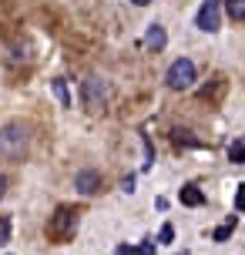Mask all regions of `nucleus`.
Here are the masks:
<instances>
[{
	"instance_id": "39448f33",
	"label": "nucleus",
	"mask_w": 245,
	"mask_h": 255,
	"mask_svg": "<svg viewBox=\"0 0 245 255\" xmlns=\"http://www.w3.org/2000/svg\"><path fill=\"white\" fill-rule=\"evenodd\" d=\"M195 24H198V30H205V34H215L219 30V3H205L198 10V17H195Z\"/></svg>"
},
{
	"instance_id": "aec40b11",
	"label": "nucleus",
	"mask_w": 245,
	"mask_h": 255,
	"mask_svg": "<svg viewBox=\"0 0 245 255\" xmlns=\"http://www.w3.org/2000/svg\"><path fill=\"white\" fill-rule=\"evenodd\" d=\"M205 3H219V0H205Z\"/></svg>"
},
{
	"instance_id": "f03ea898",
	"label": "nucleus",
	"mask_w": 245,
	"mask_h": 255,
	"mask_svg": "<svg viewBox=\"0 0 245 255\" xmlns=\"http://www.w3.org/2000/svg\"><path fill=\"white\" fill-rule=\"evenodd\" d=\"M27 151V128L10 121V125L0 128V154L3 158H20Z\"/></svg>"
},
{
	"instance_id": "6ab92c4d",
	"label": "nucleus",
	"mask_w": 245,
	"mask_h": 255,
	"mask_svg": "<svg viewBox=\"0 0 245 255\" xmlns=\"http://www.w3.org/2000/svg\"><path fill=\"white\" fill-rule=\"evenodd\" d=\"M131 3H138V7H144V3H151V0H131Z\"/></svg>"
},
{
	"instance_id": "dca6fc26",
	"label": "nucleus",
	"mask_w": 245,
	"mask_h": 255,
	"mask_svg": "<svg viewBox=\"0 0 245 255\" xmlns=\"http://www.w3.org/2000/svg\"><path fill=\"white\" fill-rule=\"evenodd\" d=\"M242 208H245V198H242V185L235 188V215H242Z\"/></svg>"
},
{
	"instance_id": "f8f14e48",
	"label": "nucleus",
	"mask_w": 245,
	"mask_h": 255,
	"mask_svg": "<svg viewBox=\"0 0 245 255\" xmlns=\"http://www.w3.org/2000/svg\"><path fill=\"white\" fill-rule=\"evenodd\" d=\"M235 218H239V215H229V222H225L222 229H215V235H212L215 242H225V239H229V235L235 232Z\"/></svg>"
},
{
	"instance_id": "423d86ee",
	"label": "nucleus",
	"mask_w": 245,
	"mask_h": 255,
	"mask_svg": "<svg viewBox=\"0 0 245 255\" xmlns=\"http://www.w3.org/2000/svg\"><path fill=\"white\" fill-rule=\"evenodd\" d=\"M74 188H78L81 195H94V191L101 188V175L91 171V168H84V171H78V178H74Z\"/></svg>"
},
{
	"instance_id": "1a4fd4ad",
	"label": "nucleus",
	"mask_w": 245,
	"mask_h": 255,
	"mask_svg": "<svg viewBox=\"0 0 245 255\" xmlns=\"http://www.w3.org/2000/svg\"><path fill=\"white\" fill-rule=\"evenodd\" d=\"M171 141H175V148H198V138H192V131H181V128L171 131Z\"/></svg>"
},
{
	"instance_id": "4468645a",
	"label": "nucleus",
	"mask_w": 245,
	"mask_h": 255,
	"mask_svg": "<svg viewBox=\"0 0 245 255\" xmlns=\"http://www.w3.org/2000/svg\"><path fill=\"white\" fill-rule=\"evenodd\" d=\"M54 91H57V98H61V104H71V98H67V88H64V81H61V77H57V81H54Z\"/></svg>"
},
{
	"instance_id": "7ed1b4c3",
	"label": "nucleus",
	"mask_w": 245,
	"mask_h": 255,
	"mask_svg": "<svg viewBox=\"0 0 245 255\" xmlns=\"http://www.w3.org/2000/svg\"><path fill=\"white\" fill-rule=\"evenodd\" d=\"M81 104H84V111H101L108 104V84L101 77H84L81 81Z\"/></svg>"
},
{
	"instance_id": "20e7f679",
	"label": "nucleus",
	"mask_w": 245,
	"mask_h": 255,
	"mask_svg": "<svg viewBox=\"0 0 245 255\" xmlns=\"http://www.w3.org/2000/svg\"><path fill=\"white\" fill-rule=\"evenodd\" d=\"M165 81H168V88H171V91H188L195 84V64L188 61V57H178V61L168 67Z\"/></svg>"
},
{
	"instance_id": "f257e3e1",
	"label": "nucleus",
	"mask_w": 245,
	"mask_h": 255,
	"mask_svg": "<svg viewBox=\"0 0 245 255\" xmlns=\"http://www.w3.org/2000/svg\"><path fill=\"white\" fill-rule=\"evenodd\" d=\"M74 232H78V212H71L67 205H61L51 215V222H47V239L51 242H71Z\"/></svg>"
},
{
	"instance_id": "0eeeda50",
	"label": "nucleus",
	"mask_w": 245,
	"mask_h": 255,
	"mask_svg": "<svg viewBox=\"0 0 245 255\" xmlns=\"http://www.w3.org/2000/svg\"><path fill=\"white\" fill-rule=\"evenodd\" d=\"M144 44L151 47V51H165V44H168V34H165V27L161 24H151L148 27V34H144Z\"/></svg>"
},
{
	"instance_id": "9b49d317",
	"label": "nucleus",
	"mask_w": 245,
	"mask_h": 255,
	"mask_svg": "<svg viewBox=\"0 0 245 255\" xmlns=\"http://www.w3.org/2000/svg\"><path fill=\"white\" fill-rule=\"evenodd\" d=\"M242 158H245V141L235 138L232 144H229V161H232V165H242Z\"/></svg>"
},
{
	"instance_id": "ddd939ff",
	"label": "nucleus",
	"mask_w": 245,
	"mask_h": 255,
	"mask_svg": "<svg viewBox=\"0 0 245 255\" xmlns=\"http://www.w3.org/2000/svg\"><path fill=\"white\" fill-rule=\"evenodd\" d=\"M10 242V218H0V245Z\"/></svg>"
},
{
	"instance_id": "9d476101",
	"label": "nucleus",
	"mask_w": 245,
	"mask_h": 255,
	"mask_svg": "<svg viewBox=\"0 0 245 255\" xmlns=\"http://www.w3.org/2000/svg\"><path fill=\"white\" fill-rule=\"evenodd\" d=\"M225 7H229V17H232L235 24L245 20V0H225Z\"/></svg>"
},
{
	"instance_id": "6e6552de",
	"label": "nucleus",
	"mask_w": 245,
	"mask_h": 255,
	"mask_svg": "<svg viewBox=\"0 0 245 255\" xmlns=\"http://www.w3.org/2000/svg\"><path fill=\"white\" fill-rule=\"evenodd\" d=\"M181 205H188V208H198V205H205V195H202V188L198 185H185V188L178 191Z\"/></svg>"
},
{
	"instance_id": "f3484780",
	"label": "nucleus",
	"mask_w": 245,
	"mask_h": 255,
	"mask_svg": "<svg viewBox=\"0 0 245 255\" xmlns=\"http://www.w3.org/2000/svg\"><path fill=\"white\" fill-rule=\"evenodd\" d=\"M121 188H124V191H128V195H131V191H134V178H131V175H128V178L121 181Z\"/></svg>"
},
{
	"instance_id": "a211bd4d",
	"label": "nucleus",
	"mask_w": 245,
	"mask_h": 255,
	"mask_svg": "<svg viewBox=\"0 0 245 255\" xmlns=\"http://www.w3.org/2000/svg\"><path fill=\"white\" fill-rule=\"evenodd\" d=\"M3 195H7V178L0 175V198H3Z\"/></svg>"
},
{
	"instance_id": "2eb2a0df",
	"label": "nucleus",
	"mask_w": 245,
	"mask_h": 255,
	"mask_svg": "<svg viewBox=\"0 0 245 255\" xmlns=\"http://www.w3.org/2000/svg\"><path fill=\"white\" fill-rule=\"evenodd\" d=\"M175 239V229L171 225H161V232H158V242H171Z\"/></svg>"
}]
</instances>
